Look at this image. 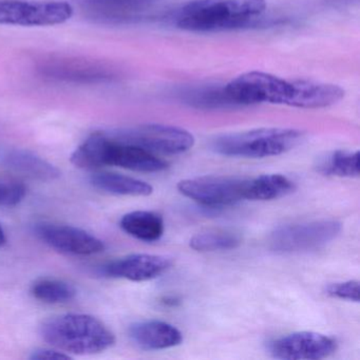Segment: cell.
Here are the masks:
<instances>
[{"instance_id":"obj_1","label":"cell","mask_w":360,"mask_h":360,"mask_svg":"<svg viewBox=\"0 0 360 360\" xmlns=\"http://www.w3.org/2000/svg\"><path fill=\"white\" fill-rule=\"evenodd\" d=\"M224 89L235 106L269 103L297 108L320 109L337 104L345 96V90L333 84L307 79L288 81L259 71L236 77L224 86Z\"/></svg>"},{"instance_id":"obj_2","label":"cell","mask_w":360,"mask_h":360,"mask_svg":"<svg viewBox=\"0 0 360 360\" xmlns=\"http://www.w3.org/2000/svg\"><path fill=\"white\" fill-rule=\"evenodd\" d=\"M41 335L54 349L75 355H94L113 347L115 334L98 318L87 314H62L44 322Z\"/></svg>"},{"instance_id":"obj_3","label":"cell","mask_w":360,"mask_h":360,"mask_svg":"<svg viewBox=\"0 0 360 360\" xmlns=\"http://www.w3.org/2000/svg\"><path fill=\"white\" fill-rule=\"evenodd\" d=\"M265 9V0H193L179 11L176 24L193 32L231 30L256 22Z\"/></svg>"},{"instance_id":"obj_4","label":"cell","mask_w":360,"mask_h":360,"mask_svg":"<svg viewBox=\"0 0 360 360\" xmlns=\"http://www.w3.org/2000/svg\"><path fill=\"white\" fill-rule=\"evenodd\" d=\"M303 138V131L292 128H260L217 136L212 149L224 157L263 159L292 150Z\"/></svg>"},{"instance_id":"obj_5","label":"cell","mask_w":360,"mask_h":360,"mask_svg":"<svg viewBox=\"0 0 360 360\" xmlns=\"http://www.w3.org/2000/svg\"><path fill=\"white\" fill-rule=\"evenodd\" d=\"M341 224L335 220L286 224L271 231L269 248L281 254H298L320 250L336 239Z\"/></svg>"},{"instance_id":"obj_6","label":"cell","mask_w":360,"mask_h":360,"mask_svg":"<svg viewBox=\"0 0 360 360\" xmlns=\"http://www.w3.org/2000/svg\"><path fill=\"white\" fill-rule=\"evenodd\" d=\"M109 134L121 142L140 147L155 155H181L195 145V138L191 132L160 124H145Z\"/></svg>"},{"instance_id":"obj_7","label":"cell","mask_w":360,"mask_h":360,"mask_svg":"<svg viewBox=\"0 0 360 360\" xmlns=\"http://www.w3.org/2000/svg\"><path fill=\"white\" fill-rule=\"evenodd\" d=\"M248 178L207 176L186 179L178 184L183 195L206 207L222 208L246 200Z\"/></svg>"},{"instance_id":"obj_8","label":"cell","mask_w":360,"mask_h":360,"mask_svg":"<svg viewBox=\"0 0 360 360\" xmlns=\"http://www.w3.org/2000/svg\"><path fill=\"white\" fill-rule=\"evenodd\" d=\"M72 15V6L65 1L0 0V25L56 26L68 22Z\"/></svg>"},{"instance_id":"obj_9","label":"cell","mask_w":360,"mask_h":360,"mask_svg":"<svg viewBox=\"0 0 360 360\" xmlns=\"http://www.w3.org/2000/svg\"><path fill=\"white\" fill-rule=\"evenodd\" d=\"M34 233L46 245L63 254L92 256L105 250L102 240L71 225L53 222L37 223L34 226Z\"/></svg>"},{"instance_id":"obj_10","label":"cell","mask_w":360,"mask_h":360,"mask_svg":"<svg viewBox=\"0 0 360 360\" xmlns=\"http://www.w3.org/2000/svg\"><path fill=\"white\" fill-rule=\"evenodd\" d=\"M337 343L326 335L297 332L276 339L269 345L274 358L283 360H319L335 353Z\"/></svg>"},{"instance_id":"obj_11","label":"cell","mask_w":360,"mask_h":360,"mask_svg":"<svg viewBox=\"0 0 360 360\" xmlns=\"http://www.w3.org/2000/svg\"><path fill=\"white\" fill-rule=\"evenodd\" d=\"M46 77L66 82L98 83L115 77L112 69L102 63L79 58H50L41 66Z\"/></svg>"},{"instance_id":"obj_12","label":"cell","mask_w":360,"mask_h":360,"mask_svg":"<svg viewBox=\"0 0 360 360\" xmlns=\"http://www.w3.org/2000/svg\"><path fill=\"white\" fill-rule=\"evenodd\" d=\"M172 266L167 257L151 254H132L109 263L104 269L109 277L134 282L149 281L163 275Z\"/></svg>"},{"instance_id":"obj_13","label":"cell","mask_w":360,"mask_h":360,"mask_svg":"<svg viewBox=\"0 0 360 360\" xmlns=\"http://www.w3.org/2000/svg\"><path fill=\"white\" fill-rule=\"evenodd\" d=\"M132 342L144 351H161L181 345L183 335L179 328L160 320H145L130 326Z\"/></svg>"},{"instance_id":"obj_14","label":"cell","mask_w":360,"mask_h":360,"mask_svg":"<svg viewBox=\"0 0 360 360\" xmlns=\"http://www.w3.org/2000/svg\"><path fill=\"white\" fill-rule=\"evenodd\" d=\"M1 164L16 174L33 180L50 182L60 178V172L50 162L26 149L12 148L0 153Z\"/></svg>"},{"instance_id":"obj_15","label":"cell","mask_w":360,"mask_h":360,"mask_svg":"<svg viewBox=\"0 0 360 360\" xmlns=\"http://www.w3.org/2000/svg\"><path fill=\"white\" fill-rule=\"evenodd\" d=\"M90 183L94 188L115 195L147 197L153 193V187L149 183L115 172L92 174Z\"/></svg>"},{"instance_id":"obj_16","label":"cell","mask_w":360,"mask_h":360,"mask_svg":"<svg viewBox=\"0 0 360 360\" xmlns=\"http://www.w3.org/2000/svg\"><path fill=\"white\" fill-rule=\"evenodd\" d=\"M120 226L128 235L144 242L161 239L165 229L162 216L148 210L128 212L121 219Z\"/></svg>"},{"instance_id":"obj_17","label":"cell","mask_w":360,"mask_h":360,"mask_svg":"<svg viewBox=\"0 0 360 360\" xmlns=\"http://www.w3.org/2000/svg\"><path fill=\"white\" fill-rule=\"evenodd\" d=\"M296 185L288 176L282 174H262L250 179L246 200L252 201H271L281 199L294 193Z\"/></svg>"},{"instance_id":"obj_18","label":"cell","mask_w":360,"mask_h":360,"mask_svg":"<svg viewBox=\"0 0 360 360\" xmlns=\"http://www.w3.org/2000/svg\"><path fill=\"white\" fill-rule=\"evenodd\" d=\"M317 170L326 176L358 178L359 153L349 150L334 151L318 162Z\"/></svg>"},{"instance_id":"obj_19","label":"cell","mask_w":360,"mask_h":360,"mask_svg":"<svg viewBox=\"0 0 360 360\" xmlns=\"http://www.w3.org/2000/svg\"><path fill=\"white\" fill-rule=\"evenodd\" d=\"M31 295L41 302L60 304L73 300L77 290L68 282L53 278H45L37 280L32 284Z\"/></svg>"},{"instance_id":"obj_20","label":"cell","mask_w":360,"mask_h":360,"mask_svg":"<svg viewBox=\"0 0 360 360\" xmlns=\"http://www.w3.org/2000/svg\"><path fill=\"white\" fill-rule=\"evenodd\" d=\"M241 242V238L238 233L217 229V231L197 233L191 238L189 245L197 252H212L235 250L239 248Z\"/></svg>"},{"instance_id":"obj_21","label":"cell","mask_w":360,"mask_h":360,"mask_svg":"<svg viewBox=\"0 0 360 360\" xmlns=\"http://www.w3.org/2000/svg\"><path fill=\"white\" fill-rule=\"evenodd\" d=\"M185 101L198 108H220V107H235L224 87L204 88L188 92L185 96Z\"/></svg>"},{"instance_id":"obj_22","label":"cell","mask_w":360,"mask_h":360,"mask_svg":"<svg viewBox=\"0 0 360 360\" xmlns=\"http://www.w3.org/2000/svg\"><path fill=\"white\" fill-rule=\"evenodd\" d=\"M27 195V187L13 176H0V207H14Z\"/></svg>"},{"instance_id":"obj_23","label":"cell","mask_w":360,"mask_h":360,"mask_svg":"<svg viewBox=\"0 0 360 360\" xmlns=\"http://www.w3.org/2000/svg\"><path fill=\"white\" fill-rule=\"evenodd\" d=\"M326 294L332 298L359 302V282L357 280L337 282L326 288Z\"/></svg>"},{"instance_id":"obj_24","label":"cell","mask_w":360,"mask_h":360,"mask_svg":"<svg viewBox=\"0 0 360 360\" xmlns=\"http://www.w3.org/2000/svg\"><path fill=\"white\" fill-rule=\"evenodd\" d=\"M30 358L33 360H60L70 359L71 356L60 349H37L32 352Z\"/></svg>"},{"instance_id":"obj_25","label":"cell","mask_w":360,"mask_h":360,"mask_svg":"<svg viewBox=\"0 0 360 360\" xmlns=\"http://www.w3.org/2000/svg\"><path fill=\"white\" fill-rule=\"evenodd\" d=\"M6 243H7V236H6L3 226L0 224V248H3Z\"/></svg>"}]
</instances>
